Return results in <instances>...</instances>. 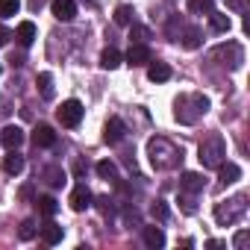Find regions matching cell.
<instances>
[{
	"label": "cell",
	"mask_w": 250,
	"mask_h": 250,
	"mask_svg": "<svg viewBox=\"0 0 250 250\" xmlns=\"http://www.w3.org/2000/svg\"><path fill=\"white\" fill-rule=\"evenodd\" d=\"M145 244L153 247V250L165 247V232H162V227H145Z\"/></svg>",
	"instance_id": "obj_15"
},
{
	"label": "cell",
	"mask_w": 250,
	"mask_h": 250,
	"mask_svg": "<svg viewBox=\"0 0 250 250\" xmlns=\"http://www.w3.org/2000/svg\"><path fill=\"white\" fill-rule=\"evenodd\" d=\"M180 188H186V191L197 194V191H203V188H206V180H203L200 174H194V171H186V174L180 177Z\"/></svg>",
	"instance_id": "obj_11"
},
{
	"label": "cell",
	"mask_w": 250,
	"mask_h": 250,
	"mask_svg": "<svg viewBox=\"0 0 250 250\" xmlns=\"http://www.w3.org/2000/svg\"><path fill=\"white\" fill-rule=\"evenodd\" d=\"M183 47H186V50H197V47H200V30H197V27L186 30V36H183Z\"/></svg>",
	"instance_id": "obj_22"
},
{
	"label": "cell",
	"mask_w": 250,
	"mask_h": 250,
	"mask_svg": "<svg viewBox=\"0 0 250 250\" xmlns=\"http://www.w3.org/2000/svg\"><path fill=\"white\" fill-rule=\"evenodd\" d=\"M206 247H212V250H218V247H224V241H215V238H212V241H206Z\"/></svg>",
	"instance_id": "obj_33"
},
{
	"label": "cell",
	"mask_w": 250,
	"mask_h": 250,
	"mask_svg": "<svg viewBox=\"0 0 250 250\" xmlns=\"http://www.w3.org/2000/svg\"><path fill=\"white\" fill-rule=\"evenodd\" d=\"M241 215H244V194H238V197L224 200V203L215 206V221L218 224H235Z\"/></svg>",
	"instance_id": "obj_3"
},
{
	"label": "cell",
	"mask_w": 250,
	"mask_h": 250,
	"mask_svg": "<svg viewBox=\"0 0 250 250\" xmlns=\"http://www.w3.org/2000/svg\"><path fill=\"white\" fill-rule=\"evenodd\" d=\"M42 241H44V244H59V241H62V227L53 224V221H47V224L42 227Z\"/></svg>",
	"instance_id": "obj_18"
},
{
	"label": "cell",
	"mask_w": 250,
	"mask_h": 250,
	"mask_svg": "<svg viewBox=\"0 0 250 250\" xmlns=\"http://www.w3.org/2000/svg\"><path fill=\"white\" fill-rule=\"evenodd\" d=\"M241 3H244V0H227V6H232V9H238Z\"/></svg>",
	"instance_id": "obj_34"
},
{
	"label": "cell",
	"mask_w": 250,
	"mask_h": 250,
	"mask_svg": "<svg viewBox=\"0 0 250 250\" xmlns=\"http://www.w3.org/2000/svg\"><path fill=\"white\" fill-rule=\"evenodd\" d=\"M18 42H21V47H30L36 42V24L33 21H21L18 24Z\"/></svg>",
	"instance_id": "obj_16"
},
{
	"label": "cell",
	"mask_w": 250,
	"mask_h": 250,
	"mask_svg": "<svg viewBox=\"0 0 250 250\" xmlns=\"http://www.w3.org/2000/svg\"><path fill=\"white\" fill-rule=\"evenodd\" d=\"M21 9V0H0V18H12Z\"/></svg>",
	"instance_id": "obj_25"
},
{
	"label": "cell",
	"mask_w": 250,
	"mask_h": 250,
	"mask_svg": "<svg viewBox=\"0 0 250 250\" xmlns=\"http://www.w3.org/2000/svg\"><path fill=\"white\" fill-rule=\"evenodd\" d=\"M147 153H150V162L153 168L159 171H168V168H177L183 162V150L177 145H171L168 139H150L147 145Z\"/></svg>",
	"instance_id": "obj_1"
},
{
	"label": "cell",
	"mask_w": 250,
	"mask_h": 250,
	"mask_svg": "<svg viewBox=\"0 0 250 250\" xmlns=\"http://www.w3.org/2000/svg\"><path fill=\"white\" fill-rule=\"evenodd\" d=\"M18 235H21L24 241H30V238L36 235V224H33V221H24V224H21V232H18Z\"/></svg>",
	"instance_id": "obj_30"
},
{
	"label": "cell",
	"mask_w": 250,
	"mask_h": 250,
	"mask_svg": "<svg viewBox=\"0 0 250 250\" xmlns=\"http://www.w3.org/2000/svg\"><path fill=\"white\" fill-rule=\"evenodd\" d=\"M24 139H27V136H24V130H21V127H15V124H9V127L0 133V142H3V147H6V150H18V147L24 145Z\"/></svg>",
	"instance_id": "obj_6"
},
{
	"label": "cell",
	"mask_w": 250,
	"mask_h": 250,
	"mask_svg": "<svg viewBox=\"0 0 250 250\" xmlns=\"http://www.w3.org/2000/svg\"><path fill=\"white\" fill-rule=\"evenodd\" d=\"M85 3H91V6H94V3H97V0H85Z\"/></svg>",
	"instance_id": "obj_35"
},
{
	"label": "cell",
	"mask_w": 250,
	"mask_h": 250,
	"mask_svg": "<svg viewBox=\"0 0 250 250\" xmlns=\"http://www.w3.org/2000/svg\"><path fill=\"white\" fill-rule=\"evenodd\" d=\"M3 171L12 174V177H18V174L24 171V156H21L18 150H9V153L3 156Z\"/></svg>",
	"instance_id": "obj_12"
},
{
	"label": "cell",
	"mask_w": 250,
	"mask_h": 250,
	"mask_svg": "<svg viewBox=\"0 0 250 250\" xmlns=\"http://www.w3.org/2000/svg\"><path fill=\"white\" fill-rule=\"evenodd\" d=\"M147 65H150V68H147V77H150L153 83H168V80H171V68H168L165 62H153V59H150Z\"/></svg>",
	"instance_id": "obj_13"
},
{
	"label": "cell",
	"mask_w": 250,
	"mask_h": 250,
	"mask_svg": "<svg viewBox=\"0 0 250 250\" xmlns=\"http://www.w3.org/2000/svg\"><path fill=\"white\" fill-rule=\"evenodd\" d=\"M97 174H100L103 180H115V177H118V165H115L112 159H103V162H97Z\"/></svg>",
	"instance_id": "obj_23"
},
{
	"label": "cell",
	"mask_w": 250,
	"mask_h": 250,
	"mask_svg": "<svg viewBox=\"0 0 250 250\" xmlns=\"http://www.w3.org/2000/svg\"><path fill=\"white\" fill-rule=\"evenodd\" d=\"M147 39H150V30H147V27H142V24H133V27H130V42L145 44Z\"/></svg>",
	"instance_id": "obj_26"
},
{
	"label": "cell",
	"mask_w": 250,
	"mask_h": 250,
	"mask_svg": "<svg viewBox=\"0 0 250 250\" xmlns=\"http://www.w3.org/2000/svg\"><path fill=\"white\" fill-rule=\"evenodd\" d=\"M188 9L191 12H212L215 3H212V0H188Z\"/></svg>",
	"instance_id": "obj_28"
},
{
	"label": "cell",
	"mask_w": 250,
	"mask_h": 250,
	"mask_svg": "<svg viewBox=\"0 0 250 250\" xmlns=\"http://www.w3.org/2000/svg\"><path fill=\"white\" fill-rule=\"evenodd\" d=\"M115 24L118 27H130L133 24V6H118L115 9Z\"/></svg>",
	"instance_id": "obj_21"
},
{
	"label": "cell",
	"mask_w": 250,
	"mask_h": 250,
	"mask_svg": "<svg viewBox=\"0 0 250 250\" xmlns=\"http://www.w3.org/2000/svg\"><path fill=\"white\" fill-rule=\"evenodd\" d=\"M218 177H221L224 186H229V183H235V180L241 177V168H238L235 162H221V165H218Z\"/></svg>",
	"instance_id": "obj_14"
},
{
	"label": "cell",
	"mask_w": 250,
	"mask_h": 250,
	"mask_svg": "<svg viewBox=\"0 0 250 250\" xmlns=\"http://www.w3.org/2000/svg\"><path fill=\"white\" fill-rule=\"evenodd\" d=\"M33 145H36V147H53V145H56L53 127H47V124H39V127L33 130Z\"/></svg>",
	"instance_id": "obj_8"
},
{
	"label": "cell",
	"mask_w": 250,
	"mask_h": 250,
	"mask_svg": "<svg viewBox=\"0 0 250 250\" xmlns=\"http://www.w3.org/2000/svg\"><path fill=\"white\" fill-rule=\"evenodd\" d=\"M36 203H39V212H42L44 218H53V215H56V209H59V203H56L53 197H39Z\"/></svg>",
	"instance_id": "obj_24"
},
{
	"label": "cell",
	"mask_w": 250,
	"mask_h": 250,
	"mask_svg": "<svg viewBox=\"0 0 250 250\" xmlns=\"http://www.w3.org/2000/svg\"><path fill=\"white\" fill-rule=\"evenodd\" d=\"M209 24H212V30L215 33H227L229 27H232V21H229V15H224V12H209Z\"/></svg>",
	"instance_id": "obj_19"
},
{
	"label": "cell",
	"mask_w": 250,
	"mask_h": 250,
	"mask_svg": "<svg viewBox=\"0 0 250 250\" xmlns=\"http://www.w3.org/2000/svg\"><path fill=\"white\" fill-rule=\"evenodd\" d=\"M39 88H42V97H44V100H53V77H50L47 71L39 74Z\"/></svg>",
	"instance_id": "obj_20"
},
{
	"label": "cell",
	"mask_w": 250,
	"mask_h": 250,
	"mask_svg": "<svg viewBox=\"0 0 250 250\" xmlns=\"http://www.w3.org/2000/svg\"><path fill=\"white\" fill-rule=\"evenodd\" d=\"M44 177H47V183H50L53 188L65 186V171H62V168H56V165H53V168H47V171H44Z\"/></svg>",
	"instance_id": "obj_27"
},
{
	"label": "cell",
	"mask_w": 250,
	"mask_h": 250,
	"mask_svg": "<svg viewBox=\"0 0 250 250\" xmlns=\"http://www.w3.org/2000/svg\"><path fill=\"white\" fill-rule=\"evenodd\" d=\"M150 62V47L147 44H130V53H127V65L133 68H142Z\"/></svg>",
	"instance_id": "obj_9"
},
{
	"label": "cell",
	"mask_w": 250,
	"mask_h": 250,
	"mask_svg": "<svg viewBox=\"0 0 250 250\" xmlns=\"http://www.w3.org/2000/svg\"><path fill=\"white\" fill-rule=\"evenodd\" d=\"M150 215H153L156 221H165V218H168V206H165L162 200H156V203L150 206Z\"/></svg>",
	"instance_id": "obj_29"
},
{
	"label": "cell",
	"mask_w": 250,
	"mask_h": 250,
	"mask_svg": "<svg viewBox=\"0 0 250 250\" xmlns=\"http://www.w3.org/2000/svg\"><path fill=\"white\" fill-rule=\"evenodd\" d=\"M121 62H124V56H121L115 47H106V50L100 53V68H106V71H115Z\"/></svg>",
	"instance_id": "obj_17"
},
{
	"label": "cell",
	"mask_w": 250,
	"mask_h": 250,
	"mask_svg": "<svg viewBox=\"0 0 250 250\" xmlns=\"http://www.w3.org/2000/svg\"><path fill=\"white\" fill-rule=\"evenodd\" d=\"M9 39H12V33H9L6 27H0V47H3V44H6Z\"/></svg>",
	"instance_id": "obj_32"
},
{
	"label": "cell",
	"mask_w": 250,
	"mask_h": 250,
	"mask_svg": "<svg viewBox=\"0 0 250 250\" xmlns=\"http://www.w3.org/2000/svg\"><path fill=\"white\" fill-rule=\"evenodd\" d=\"M91 200H94V194H91L85 186H77V188L71 191V209H74V212H85V209L91 206Z\"/></svg>",
	"instance_id": "obj_7"
},
{
	"label": "cell",
	"mask_w": 250,
	"mask_h": 250,
	"mask_svg": "<svg viewBox=\"0 0 250 250\" xmlns=\"http://www.w3.org/2000/svg\"><path fill=\"white\" fill-rule=\"evenodd\" d=\"M197 159H200L203 168H218V165L227 159V145H224V139H221V136H209V139L200 145Z\"/></svg>",
	"instance_id": "obj_2"
},
{
	"label": "cell",
	"mask_w": 250,
	"mask_h": 250,
	"mask_svg": "<svg viewBox=\"0 0 250 250\" xmlns=\"http://www.w3.org/2000/svg\"><path fill=\"white\" fill-rule=\"evenodd\" d=\"M83 115H85V109H83L80 100H65V103L56 109V118H59L62 127H80Z\"/></svg>",
	"instance_id": "obj_4"
},
{
	"label": "cell",
	"mask_w": 250,
	"mask_h": 250,
	"mask_svg": "<svg viewBox=\"0 0 250 250\" xmlns=\"http://www.w3.org/2000/svg\"><path fill=\"white\" fill-rule=\"evenodd\" d=\"M124 136H127L124 121H121V118H109L106 127H103V142H106V145H118V142H124Z\"/></svg>",
	"instance_id": "obj_5"
},
{
	"label": "cell",
	"mask_w": 250,
	"mask_h": 250,
	"mask_svg": "<svg viewBox=\"0 0 250 250\" xmlns=\"http://www.w3.org/2000/svg\"><path fill=\"white\" fill-rule=\"evenodd\" d=\"M50 9H53V15L59 21H74V15H77V3H74V0H53Z\"/></svg>",
	"instance_id": "obj_10"
},
{
	"label": "cell",
	"mask_w": 250,
	"mask_h": 250,
	"mask_svg": "<svg viewBox=\"0 0 250 250\" xmlns=\"http://www.w3.org/2000/svg\"><path fill=\"white\" fill-rule=\"evenodd\" d=\"M247 238H250V232H247V229H238V232H235V238H232V244L241 250V247L247 244Z\"/></svg>",
	"instance_id": "obj_31"
}]
</instances>
